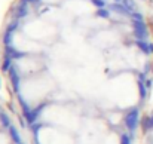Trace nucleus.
I'll return each mask as SVG.
<instances>
[{
    "label": "nucleus",
    "mask_w": 153,
    "mask_h": 144,
    "mask_svg": "<svg viewBox=\"0 0 153 144\" xmlns=\"http://www.w3.org/2000/svg\"><path fill=\"white\" fill-rule=\"evenodd\" d=\"M138 123H140V111L135 107V108H132V110H129L126 113V116H125V126L128 128V131L131 134H134L137 126H138Z\"/></svg>",
    "instance_id": "1"
},
{
    "label": "nucleus",
    "mask_w": 153,
    "mask_h": 144,
    "mask_svg": "<svg viewBox=\"0 0 153 144\" xmlns=\"http://www.w3.org/2000/svg\"><path fill=\"white\" fill-rule=\"evenodd\" d=\"M132 27H134V34H135L137 40H147L149 30H147V25L144 24V21H132Z\"/></svg>",
    "instance_id": "2"
},
{
    "label": "nucleus",
    "mask_w": 153,
    "mask_h": 144,
    "mask_svg": "<svg viewBox=\"0 0 153 144\" xmlns=\"http://www.w3.org/2000/svg\"><path fill=\"white\" fill-rule=\"evenodd\" d=\"M9 74H10L9 77H10L12 88H13V91H15V92H18V91H19V82H21V77H19V73H18V70H16V67H15V65H12V67H10Z\"/></svg>",
    "instance_id": "3"
},
{
    "label": "nucleus",
    "mask_w": 153,
    "mask_h": 144,
    "mask_svg": "<svg viewBox=\"0 0 153 144\" xmlns=\"http://www.w3.org/2000/svg\"><path fill=\"white\" fill-rule=\"evenodd\" d=\"M135 45L144 53H152L153 52V43H149L147 40H135Z\"/></svg>",
    "instance_id": "4"
},
{
    "label": "nucleus",
    "mask_w": 153,
    "mask_h": 144,
    "mask_svg": "<svg viewBox=\"0 0 153 144\" xmlns=\"http://www.w3.org/2000/svg\"><path fill=\"white\" fill-rule=\"evenodd\" d=\"M110 9L117 12V13H125V15H131V12L123 6V3H119V1H114L113 4H110Z\"/></svg>",
    "instance_id": "5"
},
{
    "label": "nucleus",
    "mask_w": 153,
    "mask_h": 144,
    "mask_svg": "<svg viewBox=\"0 0 153 144\" xmlns=\"http://www.w3.org/2000/svg\"><path fill=\"white\" fill-rule=\"evenodd\" d=\"M6 55H9L12 59H18V58H22L25 53H24V52H19V50H16V49H13L9 45V46H6Z\"/></svg>",
    "instance_id": "6"
},
{
    "label": "nucleus",
    "mask_w": 153,
    "mask_h": 144,
    "mask_svg": "<svg viewBox=\"0 0 153 144\" xmlns=\"http://www.w3.org/2000/svg\"><path fill=\"white\" fill-rule=\"evenodd\" d=\"M9 134H10V138L15 141V144H21V135H19V132H18V129L13 126V125H10L9 126Z\"/></svg>",
    "instance_id": "7"
},
{
    "label": "nucleus",
    "mask_w": 153,
    "mask_h": 144,
    "mask_svg": "<svg viewBox=\"0 0 153 144\" xmlns=\"http://www.w3.org/2000/svg\"><path fill=\"white\" fill-rule=\"evenodd\" d=\"M15 13H16V16L18 18H22V16H25L27 13H28V7H27V3L25 1H21V4L15 9Z\"/></svg>",
    "instance_id": "8"
},
{
    "label": "nucleus",
    "mask_w": 153,
    "mask_h": 144,
    "mask_svg": "<svg viewBox=\"0 0 153 144\" xmlns=\"http://www.w3.org/2000/svg\"><path fill=\"white\" fill-rule=\"evenodd\" d=\"M12 65H13V64H12V58H10L9 55H4V59H3V64H1L3 71H9Z\"/></svg>",
    "instance_id": "9"
},
{
    "label": "nucleus",
    "mask_w": 153,
    "mask_h": 144,
    "mask_svg": "<svg viewBox=\"0 0 153 144\" xmlns=\"http://www.w3.org/2000/svg\"><path fill=\"white\" fill-rule=\"evenodd\" d=\"M122 3H123V6H125L129 12H135L137 4H135V1H134V0H122Z\"/></svg>",
    "instance_id": "10"
},
{
    "label": "nucleus",
    "mask_w": 153,
    "mask_h": 144,
    "mask_svg": "<svg viewBox=\"0 0 153 144\" xmlns=\"http://www.w3.org/2000/svg\"><path fill=\"white\" fill-rule=\"evenodd\" d=\"M138 88H140V98H141V99H146L147 88H146V83H144L143 80H138Z\"/></svg>",
    "instance_id": "11"
},
{
    "label": "nucleus",
    "mask_w": 153,
    "mask_h": 144,
    "mask_svg": "<svg viewBox=\"0 0 153 144\" xmlns=\"http://www.w3.org/2000/svg\"><path fill=\"white\" fill-rule=\"evenodd\" d=\"M0 122H1V125L4 126V128H9L10 126V119L7 117V114L6 113H0Z\"/></svg>",
    "instance_id": "12"
},
{
    "label": "nucleus",
    "mask_w": 153,
    "mask_h": 144,
    "mask_svg": "<svg viewBox=\"0 0 153 144\" xmlns=\"http://www.w3.org/2000/svg\"><path fill=\"white\" fill-rule=\"evenodd\" d=\"M12 34H13V31L6 30L4 37H3V42H4V45H6V46H9V45H10V42H12Z\"/></svg>",
    "instance_id": "13"
},
{
    "label": "nucleus",
    "mask_w": 153,
    "mask_h": 144,
    "mask_svg": "<svg viewBox=\"0 0 153 144\" xmlns=\"http://www.w3.org/2000/svg\"><path fill=\"white\" fill-rule=\"evenodd\" d=\"M97 16H100V18H108V16H110V12H108V9L101 7V9L97 10Z\"/></svg>",
    "instance_id": "14"
},
{
    "label": "nucleus",
    "mask_w": 153,
    "mask_h": 144,
    "mask_svg": "<svg viewBox=\"0 0 153 144\" xmlns=\"http://www.w3.org/2000/svg\"><path fill=\"white\" fill-rule=\"evenodd\" d=\"M131 18H132V21H144V18H143V15L140 13V12H131Z\"/></svg>",
    "instance_id": "15"
},
{
    "label": "nucleus",
    "mask_w": 153,
    "mask_h": 144,
    "mask_svg": "<svg viewBox=\"0 0 153 144\" xmlns=\"http://www.w3.org/2000/svg\"><path fill=\"white\" fill-rule=\"evenodd\" d=\"M120 144H131V137L128 134H122L120 135Z\"/></svg>",
    "instance_id": "16"
},
{
    "label": "nucleus",
    "mask_w": 153,
    "mask_h": 144,
    "mask_svg": "<svg viewBox=\"0 0 153 144\" xmlns=\"http://www.w3.org/2000/svg\"><path fill=\"white\" fill-rule=\"evenodd\" d=\"M91 1H92V4L97 6L98 9H101V7L105 6V0H91Z\"/></svg>",
    "instance_id": "17"
},
{
    "label": "nucleus",
    "mask_w": 153,
    "mask_h": 144,
    "mask_svg": "<svg viewBox=\"0 0 153 144\" xmlns=\"http://www.w3.org/2000/svg\"><path fill=\"white\" fill-rule=\"evenodd\" d=\"M143 129H144V131L152 129V128H150V117H144V120H143Z\"/></svg>",
    "instance_id": "18"
},
{
    "label": "nucleus",
    "mask_w": 153,
    "mask_h": 144,
    "mask_svg": "<svg viewBox=\"0 0 153 144\" xmlns=\"http://www.w3.org/2000/svg\"><path fill=\"white\" fill-rule=\"evenodd\" d=\"M40 128H42V123H33V125H31V129H33L34 134H37V131H39Z\"/></svg>",
    "instance_id": "19"
},
{
    "label": "nucleus",
    "mask_w": 153,
    "mask_h": 144,
    "mask_svg": "<svg viewBox=\"0 0 153 144\" xmlns=\"http://www.w3.org/2000/svg\"><path fill=\"white\" fill-rule=\"evenodd\" d=\"M16 27H18V22H16V21H13L12 24H9L7 30H10V31H15V30H16Z\"/></svg>",
    "instance_id": "20"
},
{
    "label": "nucleus",
    "mask_w": 153,
    "mask_h": 144,
    "mask_svg": "<svg viewBox=\"0 0 153 144\" xmlns=\"http://www.w3.org/2000/svg\"><path fill=\"white\" fill-rule=\"evenodd\" d=\"M149 70H150V65H146V67H144V73L147 74V73H149Z\"/></svg>",
    "instance_id": "21"
},
{
    "label": "nucleus",
    "mask_w": 153,
    "mask_h": 144,
    "mask_svg": "<svg viewBox=\"0 0 153 144\" xmlns=\"http://www.w3.org/2000/svg\"><path fill=\"white\" fill-rule=\"evenodd\" d=\"M150 128H153V116H150Z\"/></svg>",
    "instance_id": "22"
},
{
    "label": "nucleus",
    "mask_w": 153,
    "mask_h": 144,
    "mask_svg": "<svg viewBox=\"0 0 153 144\" xmlns=\"http://www.w3.org/2000/svg\"><path fill=\"white\" fill-rule=\"evenodd\" d=\"M22 1H25V3H27V1H31V0H22Z\"/></svg>",
    "instance_id": "23"
},
{
    "label": "nucleus",
    "mask_w": 153,
    "mask_h": 144,
    "mask_svg": "<svg viewBox=\"0 0 153 144\" xmlns=\"http://www.w3.org/2000/svg\"><path fill=\"white\" fill-rule=\"evenodd\" d=\"M114 1H119V3H120V1H122V0H114Z\"/></svg>",
    "instance_id": "24"
},
{
    "label": "nucleus",
    "mask_w": 153,
    "mask_h": 144,
    "mask_svg": "<svg viewBox=\"0 0 153 144\" xmlns=\"http://www.w3.org/2000/svg\"><path fill=\"white\" fill-rule=\"evenodd\" d=\"M36 144H40V143H37V141H36Z\"/></svg>",
    "instance_id": "25"
},
{
    "label": "nucleus",
    "mask_w": 153,
    "mask_h": 144,
    "mask_svg": "<svg viewBox=\"0 0 153 144\" xmlns=\"http://www.w3.org/2000/svg\"><path fill=\"white\" fill-rule=\"evenodd\" d=\"M21 144H22V143H21Z\"/></svg>",
    "instance_id": "26"
}]
</instances>
